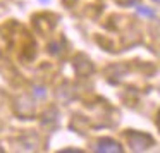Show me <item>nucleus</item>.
Here are the masks:
<instances>
[{
  "label": "nucleus",
  "mask_w": 160,
  "mask_h": 153,
  "mask_svg": "<svg viewBox=\"0 0 160 153\" xmlns=\"http://www.w3.org/2000/svg\"><path fill=\"white\" fill-rule=\"evenodd\" d=\"M138 12H139V14H145V16H150V17H153V12L148 11L146 7H138Z\"/></svg>",
  "instance_id": "2"
},
{
  "label": "nucleus",
  "mask_w": 160,
  "mask_h": 153,
  "mask_svg": "<svg viewBox=\"0 0 160 153\" xmlns=\"http://www.w3.org/2000/svg\"><path fill=\"white\" fill-rule=\"evenodd\" d=\"M97 151H112V153H119V151H122V148H121V145H119L117 141H114V139H100V141L97 143Z\"/></svg>",
  "instance_id": "1"
}]
</instances>
